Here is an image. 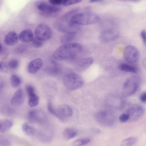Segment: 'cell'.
Returning a JSON list of instances; mask_svg holds the SVG:
<instances>
[{"label": "cell", "mask_w": 146, "mask_h": 146, "mask_svg": "<svg viewBox=\"0 0 146 146\" xmlns=\"http://www.w3.org/2000/svg\"><path fill=\"white\" fill-rule=\"evenodd\" d=\"M102 1L101 0H90L89 1L90 3H93L95 2H99Z\"/></svg>", "instance_id": "ab89813d"}, {"label": "cell", "mask_w": 146, "mask_h": 146, "mask_svg": "<svg viewBox=\"0 0 146 146\" xmlns=\"http://www.w3.org/2000/svg\"><path fill=\"white\" fill-rule=\"evenodd\" d=\"M76 32H72L65 33L61 38V42L63 44L70 43L74 38Z\"/></svg>", "instance_id": "603a6c76"}, {"label": "cell", "mask_w": 146, "mask_h": 146, "mask_svg": "<svg viewBox=\"0 0 146 146\" xmlns=\"http://www.w3.org/2000/svg\"><path fill=\"white\" fill-rule=\"evenodd\" d=\"M140 35L142 38L143 42L146 45V31L145 30L142 31L140 33Z\"/></svg>", "instance_id": "8d00e7d4"}, {"label": "cell", "mask_w": 146, "mask_h": 146, "mask_svg": "<svg viewBox=\"0 0 146 146\" xmlns=\"http://www.w3.org/2000/svg\"><path fill=\"white\" fill-rule=\"evenodd\" d=\"M26 91L28 96L32 94L36 93L35 88L31 85H28L26 87Z\"/></svg>", "instance_id": "836d02e7"}, {"label": "cell", "mask_w": 146, "mask_h": 146, "mask_svg": "<svg viewBox=\"0 0 146 146\" xmlns=\"http://www.w3.org/2000/svg\"><path fill=\"white\" fill-rule=\"evenodd\" d=\"M119 68L120 70L124 72L135 73L137 71V69L135 67L125 63L120 64Z\"/></svg>", "instance_id": "d4e9b609"}, {"label": "cell", "mask_w": 146, "mask_h": 146, "mask_svg": "<svg viewBox=\"0 0 146 146\" xmlns=\"http://www.w3.org/2000/svg\"><path fill=\"white\" fill-rule=\"evenodd\" d=\"M118 36V34L116 31L110 29L102 32L101 36V39L104 42H109L115 39Z\"/></svg>", "instance_id": "9a60e30c"}, {"label": "cell", "mask_w": 146, "mask_h": 146, "mask_svg": "<svg viewBox=\"0 0 146 146\" xmlns=\"http://www.w3.org/2000/svg\"><path fill=\"white\" fill-rule=\"evenodd\" d=\"M37 137L42 141L47 142L50 141L51 137L49 135L44 132L40 131L37 135Z\"/></svg>", "instance_id": "f1b7e54d"}, {"label": "cell", "mask_w": 146, "mask_h": 146, "mask_svg": "<svg viewBox=\"0 0 146 146\" xmlns=\"http://www.w3.org/2000/svg\"><path fill=\"white\" fill-rule=\"evenodd\" d=\"M93 59L91 57H87L81 60L78 64L76 69L79 71H82L86 70L92 63Z\"/></svg>", "instance_id": "ac0fdd59"}, {"label": "cell", "mask_w": 146, "mask_h": 146, "mask_svg": "<svg viewBox=\"0 0 146 146\" xmlns=\"http://www.w3.org/2000/svg\"><path fill=\"white\" fill-rule=\"evenodd\" d=\"M91 132L93 133L98 134L101 132V130L96 128H93L91 130Z\"/></svg>", "instance_id": "f35d334b"}, {"label": "cell", "mask_w": 146, "mask_h": 146, "mask_svg": "<svg viewBox=\"0 0 146 146\" xmlns=\"http://www.w3.org/2000/svg\"><path fill=\"white\" fill-rule=\"evenodd\" d=\"M129 115L127 113L121 114L119 117V120L122 122H125L129 120Z\"/></svg>", "instance_id": "e575fe53"}, {"label": "cell", "mask_w": 146, "mask_h": 146, "mask_svg": "<svg viewBox=\"0 0 146 146\" xmlns=\"http://www.w3.org/2000/svg\"><path fill=\"white\" fill-rule=\"evenodd\" d=\"M53 66L49 70V72L52 75L57 76L61 73V69L57 64L55 61H52Z\"/></svg>", "instance_id": "4316f807"}, {"label": "cell", "mask_w": 146, "mask_h": 146, "mask_svg": "<svg viewBox=\"0 0 146 146\" xmlns=\"http://www.w3.org/2000/svg\"><path fill=\"white\" fill-rule=\"evenodd\" d=\"M36 6L40 13L46 17L55 15L60 10L59 8L44 1L37 3Z\"/></svg>", "instance_id": "8992f818"}, {"label": "cell", "mask_w": 146, "mask_h": 146, "mask_svg": "<svg viewBox=\"0 0 146 146\" xmlns=\"http://www.w3.org/2000/svg\"><path fill=\"white\" fill-rule=\"evenodd\" d=\"M3 86V83L0 80V90L1 88Z\"/></svg>", "instance_id": "60d3db41"}, {"label": "cell", "mask_w": 146, "mask_h": 146, "mask_svg": "<svg viewBox=\"0 0 146 146\" xmlns=\"http://www.w3.org/2000/svg\"><path fill=\"white\" fill-rule=\"evenodd\" d=\"M19 37L14 31H11L5 36L4 38V43L8 46H13L17 44L19 41Z\"/></svg>", "instance_id": "5bb4252c"}, {"label": "cell", "mask_w": 146, "mask_h": 146, "mask_svg": "<svg viewBox=\"0 0 146 146\" xmlns=\"http://www.w3.org/2000/svg\"><path fill=\"white\" fill-rule=\"evenodd\" d=\"M144 112L143 108L139 105L132 106L127 111L129 115V120L135 121L139 119L143 115Z\"/></svg>", "instance_id": "30bf717a"}, {"label": "cell", "mask_w": 146, "mask_h": 146, "mask_svg": "<svg viewBox=\"0 0 146 146\" xmlns=\"http://www.w3.org/2000/svg\"><path fill=\"white\" fill-rule=\"evenodd\" d=\"M13 122L8 119H0V132H4L9 130L12 127Z\"/></svg>", "instance_id": "44dd1931"}, {"label": "cell", "mask_w": 146, "mask_h": 146, "mask_svg": "<svg viewBox=\"0 0 146 146\" xmlns=\"http://www.w3.org/2000/svg\"><path fill=\"white\" fill-rule=\"evenodd\" d=\"M83 47L80 44L70 42L63 44L58 48L54 52L53 58L59 60H65L73 58L82 50Z\"/></svg>", "instance_id": "6da1fadb"}, {"label": "cell", "mask_w": 146, "mask_h": 146, "mask_svg": "<svg viewBox=\"0 0 146 146\" xmlns=\"http://www.w3.org/2000/svg\"><path fill=\"white\" fill-rule=\"evenodd\" d=\"M33 34L31 30L26 29L22 31L19 36V40L24 42L32 41L34 38Z\"/></svg>", "instance_id": "2e32d148"}, {"label": "cell", "mask_w": 146, "mask_h": 146, "mask_svg": "<svg viewBox=\"0 0 146 146\" xmlns=\"http://www.w3.org/2000/svg\"><path fill=\"white\" fill-rule=\"evenodd\" d=\"M3 66L1 64H0V69H2Z\"/></svg>", "instance_id": "b9f144b4"}, {"label": "cell", "mask_w": 146, "mask_h": 146, "mask_svg": "<svg viewBox=\"0 0 146 146\" xmlns=\"http://www.w3.org/2000/svg\"><path fill=\"white\" fill-rule=\"evenodd\" d=\"M137 140V138L134 137L127 138L121 142L120 146H131L134 144Z\"/></svg>", "instance_id": "83f0119b"}, {"label": "cell", "mask_w": 146, "mask_h": 146, "mask_svg": "<svg viewBox=\"0 0 146 146\" xmlns=\"http://www.w3.org/2000/svg\"><path fill=\"white\" fill-rule=\"evenodd\" d=\"M35 34L36 38L43 42L48 40L51 38L52 31L48 25L42 23L38 25L36 27Z\"/></svg>", "instance_id": "52a82bcc"}, {"label": "cell", "mask_w": 146, "mask_h": 146, "mask_svg": "<svg viewBox=\"0 0 146 146\" xmlns=\"http://www.w3.org/2000/svg\"><path fill=\"white\" fill-rule=\"evenodd\" d=\"M57 110L61 115L66 118L71 117L73 114L72 109L67 104H63L60 105Z\"/></svg>", "instance_id": "e0dca14e"}, {"label": "cell", "mask_w": 146, "mask_h": 146, "mask_svg": "<svg viewBox=\"0 0 146 146\" xmlns=\"http://www.w3.org/2000/svg\"><path fill=\"white\" fill-rule=\"evenodd\" d=\"M27 117L30 122L39 124H44L47 120L46 114L42 111L38 110L30 111L28 113Z\"/></svg>", "instance_id": "ba28073f"}, {"label": "cell", "mask_w": 146, "mask_h": 146, "mask_svg": "<svg viewBox=\"0 0 146 146\" xmlns=\"http://www.w3.org/2000/svg\"><path fill=\"white\" fill-rule=\"evenodd\" d=\"M43 62L41 59L37 58L30 61L28 64L27 69L31 74H35L41 68Z\"/></svg>", "instance_id": "4fadbf2b"}, {"label": "cell", "mask_w": 146, "mask_h": 146, "mask_svg": "<svg viewBox=\"0 0 146 146\" xmlns=\"http://www.w3.org/2000/svg\"><path fill=\"white\" fill-rule=\"evenodd\" d=\"M22 128L25 134L28 136L33 135L35 133V128L30 122H26L24 123L22 125Z\"/></svg>", "instance_id": "ffe728a7"}, {"label": "cell", "mask_w": 146, "mask_h": 146, "mask_svg": "<svg viewBox=\"0 0 146 146\" xmlns=\"http://www.w3.org/2000/svg\"><path fill=\"white\" fill-rule=\"evenodd\" d=\"M124 58L125 60L130 63H134L138 60L139 54L138 49L135 47L129 45L125 48Z\"/></svg>", "instance_id": "9c48e42d"}, {"label": "cell", "mask_w": 146, "mask_h": 146, "mask_svg": "<svg viewBox=\"0 0 146 146\" xmlns=\"http://www.w3.org/2000/svg\"><path fill=\"white\" fill-rule=\"evenodd\" d=\"M139 85V79L136 77H132L127 79L123 86L124 95L129 96L134 94L138 90Z\"/></svg>", "instance_id": "5b68a950"}, {"label": "cell", "mask_w": 146, "mask_h": 146, "mask_svg": "<svg viewBox=\"0 0 146 146\" xmlns=\"http://www.w3.org/2000/svg\"><path fill=\"white\" fill-rule=\"evenodd\" d=\"M24 100V94L21 89H18L14 94L11 101V104L14 106H19L22 104Z\"/></svg>", "instance_id": "7c38bea8"}, {"label": "cell", "mask_w": 146, "mask_h": 146, "mask_svg": "<svg viewBox=\"0 0 146 146\" xmlns=\"http://www.w3.org/2000/svg\"><path fill=\"white\" fill-rule=\"evenodd\" d=\"M78 133V131L76 128L69 127L64 129L62 132V135L65 139L68 140L74 137Z\"/></svg>", "instance_id": "d6986e66"}, {"label": "cell", "mask_w": 146, "mask_h": 146, "mask_svg": "<svg viewBox=\"0 0 146 146\" xmlns=\"http://www.w3.org/2000/svg\"><path fill=\"white\" fill-rule=\"evenodd\" d=\"M32 44L33 46L36 48L41 47L43 44V42L36 38L35 37L33 38L32 41Z\"/></svg>", "instance_id": "1f68e13d"}, {"label": "cell", "mask_w": 146, "mask_h": 146, "mask_svg": "<svg viewBox=\"0 0 146 146\" xmlns=\"http://www.w3.org/2000/svg\"><path fill=\"white\" fill-rule=\"evenodd\" d=\"M140 100L141 102L145 103L146 102V93L145 92L142 93L140 97Z\"/></svg>", "instance_id": "74e56055"}, {"label": "cell", "mask_w": 146, "mask_h": 146, "mask_svg": "<svg viewBox=\"0 0 146 146\" xmlns=\"http://www.w3.org/2000/svg\"><path fill=\"white\" fill-rule=\"evenodd\" d=\"M28 105L31 107L37 106L39 102V98L36 93L29 96Z\"/></svg>", "instance_id": "cb8c5ba5"}, {"label": "cell", "mask_w": 146, "mask_h": 146, "mask_svg": "<svg viewBox=\"0 0 146 146\" xmlns=\"http://www.w3.org/2000/svg\"><path fill=\"white\" fill-rule=\"evenodd\" d=\"M64 0H50L48 1L50 4L54 6L62 5Z\"/></svg>", "instance_id": "d590c367"}, {"label": "cell", "mask_w": 146, "mask_h": 146, "mask_svg": "<svg viewBox=\"0 0 146 146\" xmlns=\"http://www.w3.org/2000/svg\"><path fill=\"white\" fill-rule=\"evenodd\" d=\"M96 14L90 12L76 13L70 18V22L75 25H88L97 22L99 20Z\"/></svg>", "instance_id": "7a4b0ae2"}, {"label": "cell", "mask_w": 146, "mask_h": 146, "mask_svg": "<svg viewBox=\"0 0 146 146\" xmlns=\"http://www.w3.org/2000/svg\"><path fill=\"white\" fill-rule=\"evenodd\" d=\"M82 1L81 0H64L62 5L66 6L76 4Z\"/></svg>", "instance_id": "d6a6232c"}, {"label": "cell", "mask_w": 146, "mask_h": 146, "mask_svg": "<svg viewBox=\"0 0 146 146\" xmlns=\"http://www.w3.org/2000/svg\"><path fill=\"white\" fill-rule=\"evenodd\" d=\"M19 65L18 61L15 59L10 60L8 63V65L9 67L12 69L17 68Z\"/></svg>", "instance_id": "4dcf8cb0"}, {"label": "cell", "mask_w": 146, "mask_h": 146, "mask_svg": "<svg viewBox=\"0 0 146 146\" xmlns=\"http://www.w3.org/2000/svg\"><path fill=\"white\" fill-rule=\"evenodd\" d=\"M96 117L98 122L105 126H111L114 123V119L113 116L105 111L98 113Z\"/></svg>", "instance_id": "8fae6325"}, {"label": "cell", "mask_w": 146, "mask_h": 146, "mask_svg": "<svg viewBox=\"0 0 146 146\" xmlns=\"http://www.w3.org/2000/svg\"><path fill=\"white\" fill-rule=\"evenodd\" d=\"M91 140L89 138L78 139L74 141L73 143V146H82L88 143Z\"/></svg>", "instance_id": "f546056e"}, {"label": "cell", "mask_w": 146, "mask_h": 146, "mask_svg": "<svg viewBox=\"0 0 146 146\" xmlns=\"http://www.w3.org/2000/svg\"><path fill=\"white\" fill-rule=\"evenodd\" d=\"M64 86L68 90H74L79 89L84 85V79L80 75L74 73L66 75L63 80Z\"/></svg>", "instance_id": "3957f363"}, {"label": "cell", "mask_w": 146, "mask_h": 146, "mask_svg": "<svg viewBox=\"0 0 146 146\" xmlns=\"http://www.w3.org/2000/svg\"><path fill=\"white\" fill-rule=\"evenodd\" d=\"M11 84L12 87L16 88L19 86L21 84V80L20 77L16 74H12L10 78Z\"/></svg>", "instance_id": "484cf974"}, {"label": "cell", "mask_w": 146, "mask_h": 146, "mask_svg": "<svg viewBox=\"0 0 146 146\" xmlns=\"http://www.w3.org/2000/svg\"><path fill=\"white\" fill-rule=\"evenodd\" d=\"M70 18L63 15L55 23L54 25L56 29L59 31L65 33L76 32L78 27L77 25L70 22Z\"/></svg>", "instance_id": "277c9868"}, {"label": "cell", "mask_w": 146, "mask_h": 146, "mask_svg": "<svg viewBox=\"0 0 146 146\" xmlns=\"http://www.w3.org/2000/svg\"><path fill=\"white\" fill-rule=\"evenodd\" d=\"M2 47L1 45L0 44V51L1 50Z\"/></svg>", "instance_id": "7bdbcfd3"}, {"label": "cell", "mask_w": 146, "mask_h": 146, "mask_svg": "<svg viewBox=\"0 0 146 146\" xmlns=\"http://www.w3.org/2000/svg\"><path fill=\"white\" fill-rule=\"evenodd\" d=\"M48 110L50 113L56 117L60 120L64 121L66 118L61 115L58 111L57 110H56L53 107V104L51 101L49 100L47 104Z\"/></svg>", "instance_id": "7402d4cb"}]
</instances>
